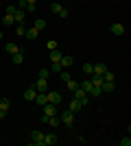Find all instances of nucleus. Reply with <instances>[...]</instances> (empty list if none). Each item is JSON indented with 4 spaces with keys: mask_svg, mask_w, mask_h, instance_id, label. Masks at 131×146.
<instances>
[{
    "mask_svg": "<svg viewBox=\"0 0 131 146\" xmlns=\"http://www.w3.org/2000/svg\"><path fill=\"white\" fill-rule=\"evenodd\" d=\"M72 94H74V98H76V100H79L81 105H90V100H92V96H90V94H85V92H83L81 87L72 90Z\"/></svg>",
    "mask_w": 131,
    "mask_h": 146,
    "instance_id": "nucleus-1",
    "label": "nucleus"
},
{
    "mask_svg": "<svg viewBox=\"0 0 131 146\" xmlns=\"http://www.w3.org/2000/svg\"><path fill=\"white\" fill-rule=\"evenodd\" d=\"M59 118H61V122H63V124H66L68 129H72V124H74V113H72L70 109H66Z\"/></svg>",
    "mask_w": 131,
    "mask_h": 146,
    "instance_id": "nucleus-2",
    "label": "nucleus"
},
{
    "mask_svg": "<svg viewBox=\"0 0 131 146\" xmlns=\"http://www.w3.org/2000/svg\"><path fill=\"white\" fill-rule=\"evenodd\" d=\"M46 98H48L50 105H59V103H61V94L55 92V90H48V92H46Z\"/></svg>",
    "mask_w": 131,
    "mask_h": 146,
    "instance_id": "nucleus-3",
    "label": "nucleus"
},
{
    "mask_svg": "<svg viewBox=\"0 0 131 146\" xmlns=\"http://www.w3.org/2000/svg\"><path fill=\"white\" fill-rule=\"evenodd\" d=\"M31 146H44V133L42 131H33L31 133Z\"/></svg>",
    "mask_w": 131,
    "mask_h": 146,
    "instance_id": "nucleus-4",
    "label": "nucleus"
},
{
    "mask_svg": "<svg viewBox=\"0 0 131 146\" xmlns=\"http://www.w3.org/2000/svg\"><path fill=\"white\" fill-rule=\"evenodd\" d=\"M59 63H61V68H63V70H68V68H72V66H74V59H72L70 55H61Z\"/></svg>",
    "mask_w": 131,
    "mask_h": 146,
    "instance_id": "nucleus-5",
    "label": "nucleus"
},
{
    "mask_svg": "<svg viewBox=\"0 0 131 146\" xmlns=\"http://www.w3.org/2000/svg\"><path fill=\"white\" fill-rule=\"evenodd\" d=\"M33 87L37 92H48V79H37L35 83H33Z\"/></svg>",
    "mask_w": 131,
    "mask_h": 146,
    "instance_id": "nucleus-6",
    "label": "nucleus"
},
{
    "mask_svg": "<svg viewBox=\"0 0 131 146\" xmlns=\"http://www.w3.org/2000/svg\"><path fill=\"white\" fill-rule=\"evenodd\" d=\"M116 90V81H103V85H100V92H107V94H112Z\"/></svg>",
    "mask_w": 131,
    "mask_h": 146,
    "instance_id": "nucleus-7",
    "label": "nucleus"
},
{
    "mask_svg": "<svg viewBox=\"0 0 131 146\" xmlns=\"http://www.w3.org/2000/svg\"><path fill=\"white\" fill-rule=\"evenodd\" d=\"M44 116H57V105L46 103L44 105Z\"/></svg>",
    "mask_w": 131,
    "mask_h": 146,
    "instance_id": "nucleus-8",
    "label": "nucleus"
},
{
    "mask_svg": "<svg viewBox=\"0 0 131 146\" xmlns=\"http://www.w3.org/2000/svg\"><path fill=\"white\" fill-rule=\"evenodd\" d=\"M13 20H15L18 24H24V20H26V11H22V9H18V11L13 13Z\"/></svg>",
    "mask_w": 131,
    "mask_h": 146,
    "instance_id": "nucleus-9",
    "label": "nucleus"
},
{
    "mask_svg": "<svg viewBox=\"0 0 131 146\" xmlns=\"http://www.w3.org/2000/svg\"><path fill=\"white\" fill-rule=\"evenodd\" d=\"M53 144H57V135L55 133H44V146H53Z\"/></svg>",
    "mask_w": 131,
    "mask_h": 146,
    "instance_id": "nucleus-10",
    "label": "nucleus"
},
{
    "mask_svg": "<svg viewBox=\"0 0 131 146\" xmlns=\"http://www.w3.org/2000/svg\"><path fill=\"white\" fill-rule=\"evenodd\" d=\"M35 94H37V90L35 87H26V92H24V100H35Z\"/></svg>",
    "mask_w": 131,
    "mask_h": 146,
    "instance_id": "nucleus-11",
    "label": "nucleus"
},
{
    "mask_svg": "<svg viewBox=\"0 0 131 146\" xmlns=\"http://www.w3.org/2000/svg\"><path fill=\"white\" fill-rule=\"evenodd\" d=\"M35 103L42 105V107L48 103V98H46V92H37V94H35Z\"/></svg>",
    "mask_w": 131,
    "mask_h": 146,
    "instance_id": "nucleus-12",
    "label": "nucleus"
},
{
    "mask_svg": "<svg viewBox=\"0 0 131 146\" xmlns=\"http://www.w3.org/2000/svg\"><path fill=\"white\" fill-rule=\"evenodd\" d=\"M122 33H125V24H120V22L112 24V35H122Z\"/></svg>",
    "mask_w": 131,
    "mask_h": 146,
    "instance_id": "nucleus-13",
    "label": "nucleus"
},
{
    "mask_svg": "<svg viewBox=\"0 0 131 146\" xmlns=\"http://www.w3.org/2000/svg\"><path fill=\"white\" fill-rule=\"evenodd\" d=\"M81 107H83V105L79 103V100H76V98H72V100H70V105H68V109L72 111V113H76V111L81 109Z\"/></svg>",
    "mask_w": 131,
    "mask_h": 146,
    "instance_id": "nucleus-14",
    "label": "nucleus"
},
{
    "mask_svg": "<svg viewBox=\"0 0 131 146\" xmlns=\"http://www.w3.org/2000/svg\"><path fill=\"white\" fill-rule=\"evenodd\" d=\"M105 70H107L105 63H94V66H92V74H103Z\"/></svg>",
    "mask_w": 131,
    "mask_h": 146,
    "instance_id": "nucleus-15",
    "label": "nucleus"
},
{
    "mask_svg": "<svg viewBox=\"0 0 131 146\" xmlns=\"http://www.w3.org/2000/svg\"><path fill=\"white\" fill-rule=\"evenodd\" d=\"M11 57H13V63H15V66H22V63H24V55H22V50H18V52L11 55Z\"/></svg>",
    "mask_w": 131,
    "mask_h": 146,
    "instance_id": "nucleus-16",
    "label": "nucleus"
},
{
    "mask_svg": "<svg viewBox=\"0 0 131 146\" xmlns=\"http://www.w3.org/2000/svg\"><path fill=\"white\" fill-rule=\"evenodd\" d=\"M5 50H7V52H9V55H15V52H18V46H15V44H13V42H7L5 44Z\"/></svg>",
    "mask_w": 131,
    "mask_h": 146,
    "instance_id": "nucleus-17",
    "label": "nucleus"
},
{
    "mask_svg": "<svg viewBox=\"0 0 131 146\" xmlns=\"http://www.w3.org/2000/svg\"><path fill=\"white\" fill-rule=\"evenodd\" d=\"M24 37H29V39H37V37H39V31L31 26V29H26V35Z\"/></svg>",
    "mask_w": 131,
    "mask_h": 146,
    "instance_id": "nucleus-18",
    "label": "nucleus"
},
{
    "mask_svg": "<svg viewBox=\"0 0 131 146\" xmlns=\"http://www.w3.org/2000/svg\"><path fill=\"white\" fill-rule=\"evenodd\" d=\"M11 109V100H9V98H2V100H0V111H9Z\"/></svg>",
    "mask_w": 131,
    "mask_h": 146,
    "instance_id": "nucleus-19",
    "label": "nucleus"
},
{
    "mask_svg": "<svg viewBox=\"0 0 131 146\" xmlns=\"http://www.w3.org/2000/svg\"><path fill=\"white\" fill-rule=\"evenodd\" d=\"M0 22L5 26H11V24H15V20H13V15H9V13H5V18H0Z\"/></svg>",
    "mask_w": 131,
    "mask_h": 146,
    "instance_id": "nucleus-20",
    "label": "nucleus"
},
{
    "mask_svg": "<svg viewBox=\"0 0 131 146\" xmlns=\"http://www.w3.org/2000/svg\"><path fill=\"white\" fill-rule=\"evenodd\" d=\"M46 26H48V24H46V20L37 18V20H35V24H33V29H37V31H44Z\"/></svg>",
    "mask_w": 131,
    "mask_h": 146,
    "instance_id": "nucleus-21",
    "label": "nucleus"
},
{
    "mask_svg": "<svg viewBox=\"0 0 131 146\" xmlns=\"http://www.w3.org/2000/svg\"><path fill=\"white\" fill-rule=\"evenodd\" d=\"M79 87H81L85 94H90V92H92V81H83V83H79Z\"/></svg>",
    "mask_w": 131,
    "mask_h": 146,
    "instance_id": "nucleus-22",
    "label": "nucleus"
},
{
    "mask_svg": "<svg viewBox=\"0 0 131 146\" xmlns=\"http://www.w3.org/2000/svg\"><path fill=\"white\" fill-rule=\"evenodd\" d=\"M59 79H61V81H63V83H68V81H70V79H72V74H70V72H68V70H61V72H59Z\"/></svg>",
    "mask_w": 131,
    "mask_h": 146,
    "instance_id": "nucleus-23",
    "label": "nucleus"
},
{
    "mask_svg": "<svg viewBox=\"0 0 131 146\" xmlns=\"http://www.w3.org/2000/svg\"><path fill=\"white\" fill-rule=\"evenodd\" d=\"M100 94H103V92H100V87L92 83V92H90V96H92V98H96V96H100Z\"/></svg>",
    "mask_w": 131,
    "mask_h": 146,
    "instance_id": "nucleus-24",
    "label": "nucleus"
},
{
    "mask_svg": "<svg viewBox=\"0 0 131 146\" xmlns=\"http://www.w3.org/2000/svg\"><path fill=\"white\" fill-rule=\"evenodd\" d=\"M50 70H53L55 74H59V72L63 70V68H61V63H59V61H53V66H50Z\"/></svg>",
    "mask_w": 131,
    "mask_h": 146,
    "instance_id": "nucleus-25",
    "label": "nucleus"
},
{
    "mask_svg": "<svg viewBox=\"0 0 131 146\" xmlns=\"http://www.w3.org/2000/svg\"><path fill=\"white\" fill-rule=\"evenodd\" d=\"M61 9H63V7L59 5V2H53V5H50V11L55 13V15H59V11H61Z\"/></svg>",
    "mask_w": 131,
    "mask_h": 146,
    "instance_id": "nucleus-26",
    "label": "nucleus"
},
{
    "mask_svg": "<svg viewBox=\"0 0 131 146\" xmlns=\"http://www.w3.org/2000/svg\"><path fill=\"white\" fill-rule=\"evenodd\" d=\"M59 59H61V52H59V50H50V61H59Z\"/></svg>",
    "mask_w": 131,
    "mask_h": 146,
    "instance_id": "nucleus-27",
    "label": "nucleus"
},
{
    "mask_svg": "<svg viewBox=\"0 0 131 146\" xmlns=\"http://www.w3.org/2000/svg\"><path fill=\"white\" fill-rule=\"evenodd\" d=\"M15 35H20V37L26 35V26L24 24H18V26H15Z\"/></svg>",
    "mask_w": 131,
    "mask_h": 146,
    "instance_id": "nucleus-28",
    "label": "nucleus"
},
{
    "mask_svg": "<svg viewBox=\"0 0 131 146\" xmlns=\"http://www.w3.org/2000/svg\"><path fill=\"white\" fill-rule=\"evenodd\" d=\"M50 76V68H42L39 70V79H48Z\"/></svg>",
    "mask_w": 131,
    "mask_h": 146,
    "instance_id": "nucleus-29",
    "label": "nucleus"
},
{
    "mask_svg": "<svg viewBox=\"0 0 131 146\" xmlns=\"http://www.w3.org/2000/svg\"><path fill=\"white\" fill-rule=\"evenodd\" d=\"M66 85H68V90H70V92H72V90H76V87H79V83H76V81H74V79H70V81H68V83H66Z\"/></svg>",
    "mask_w": 131,
    "mask_h": 146,
    "instance_id": "nucleus-30",
    "label": "nucleus"
},
{
    "mask_svg": "<svg viewBox=\"0 0 131 146\" xmlns=\"http://www.w3.org/2000/svg\"><path fill=\"white\" fill-rule=\"evenodd\" d=\"M81 72H85V74H92V63H83Z\"/></svg>",
    "mask_w": 131,
    "mask_h": 146,
    "instance_id": "nucleus-31",
    "label": "nucleus"
},
{
    "mask_svg": "<svg viewBox=\"0 0 131 146\" xmlns=\"http://www.w3.org/2000/svg\"><path fill=\"white\" fill-rule=\"evenodd\" d=\"M120 146H131V137H129V135H127V137H122V140H120Z\"/></svg>",
    "mask_w": 131,
    "mask_h": 146,
    "instance_id": "nucleus-32",
    "label": "nucleus"
},
{
    "mask_svg": "<svg viewBox=\"0 0 131 146\" xmlns=\"http://www.w3.org/2000/svg\"><path fill=\"white\" fill-rule=\"evenodd\" d=\"M70 15V9H66V7H63L61 11H59V18H68Z\"/></svg>",
    "mask_w": 131,
    "mask_h": 146,
    "instance_id": "nucleus-33",
    "label": "nucleus"
},
{
    "mask_svg": "<svg viewBox=\"0 0 131 146\" xmlns=\"http://www.w3.org/2000/svg\"><path fill=\"white\" fill-rule=\"evenodd\" d=\"M35 9H37V5H31V2H29V5H26V9H24V11H29V13H35Z\"/></svg>",
    "mask_w": 131,
    "mask_h": 146,
    "instance_id": "nucleus-34",
    "label": "nucleus"
},
{
    "mask_svg": "<svg viewBox=\"0 0 131 146\" xmlns=\"http://www.w3.org/2000/svg\"><path fill=\"white\" fill-rule=\"evenodd\" d=\"M46 48H48V50H55L57 48V42H55V39H50V42L46 44Z\"/></svg>",
    "mask_w": 131,
    "mask_h": 146,
    "instance_id": "nucleus-35",
    "label": "nucleus"
},
{
    "mask_svg": "<svg viewBox=\"0 0 131 146\" xmlns=\"http://www.w3.org/2000/svg\"><path fill=\"white\" fill-rule=\"evenodd\" d=\"M15 11H18V9H15V7H13V5H9V7H7V13H9V15H13V13H15Z\"/></svg>",
    "mask_w": 131,
    "mask_h": 146,
    "instance_id": "nucleus-36",
    "label": "nucleus"
},
{
    "mask_svg": "<svg viewBox=\"0 0 131 146\" xmlns=\"http://www.w3.org/2000/svg\"><path fill=\"white\" fill-rule=\"evenodd\" d=\"M5 116H7L5 111H0V120H5Z\"/></svg>",
    "mask_w": 131,
    "mask_h": 146,
    "instance_id": "nucleus-37",
    "label": "nucleus"
},
{
    "mask_svg": "<svg viewBox=\"0 0 131 146\" xmlns=\"http://www.w3.org/2000/svg\"><path fill=\"white\" fill-rule=\"evenodd\" d=\"M26 2H31V5H37V0H26Z\"/></svg>",
    "mask_w": 131,
    "mask_h": 146,
    "instance_id": "nucleus-38",
    "label": "nucleus"
},
{
    "mask_svg": "<svg viewBox=\"0 0 131 146\" xmlns=\"http://www.w3.org/2000/svg\"><path fill=\"white\" fill-rule=\"evenodd\" d=\"M2 35H5V33H2V31H0V39H2Z\"/></svg>",
    "mask_w": 131,
    "mask_h": 146,
    "instance_id": "nucleus-39",
    "label": "nucleus"
},
{
    "mask_svg": "<svg viewBox=\"0 0 131 146\" xmlns=\"http://www.w3.org/2000/svg\"><path fill=\"white\" fill-rule=\"evenodd\" d=\"M18 2H20V0H18Z\"/></svg>",
    "mask_w": 131,
    "mask_h": 146,
    "instance_id": "nucleus-40",
    "label": "nucleus"
}]
</instances>
